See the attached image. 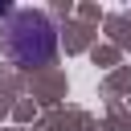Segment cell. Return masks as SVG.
<instances>
[{
	"label": "cell",
	"instance_id": "obj_1",
	"mask_svg": "<svg viewBox=\"0 0 131 131\" xmlns=\"http://www.w3.org/2000/svg\"><path fill=\"white\" fill-rule=\"evenodd\" d=\"M57 49V33L49 25L45 12L20 8L8 16V25L0 29V53L12 66H45Z\"/></svg>",
	"mask_w": 131,
	"mask_h": 131
},
{
	"label": "cell",
	"instance_id": "obj_2",
	"mask_svg": "<svg viewBox=\"0 0 131 131\" xmlns=\"http://www.w3.org/2000/svg\"><path fill=\"white\" fill-rule=\"evenodd\" d=\"M0 16H12V8H8V4H0Z\"/></svg>",
	"mask_w": 131,
	"mask_h": 131
}]
</instances>
